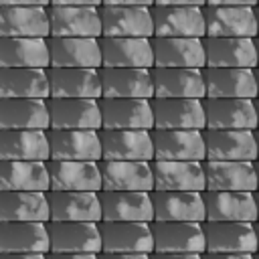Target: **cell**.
<instances>
[{
    "label": "cell",
    "instance_id": "cell-7",
    "mask_svg": "<svg viewBox=\"0 0 259 259\" xmlns=\"http://www.w3.org/2000/svg\"><path fill=\"white\" fill-rule=\"evenodd\" d=\"M208 130H257L255 99L249 97H204Z\"/></svg>",
    "mask_w": 259,
    "mask_h": 259
},
{
    "label": "cell",
    "instance_id": "cell-55",
    "mask_svg": "<svg viewBox=\"0 0 259 259\" xmlns=\"http://www.w3.org/2000/svg\"><path fill=\"white\" fill-rule=\"evenodd\" d=\"M255 200H257V217H259V190H255ZM259 221V219H257Z\"/></svg>",
    "mask_w": 259,
    "mask_h": 259
},
{
    "label": "cell",
    "instance_id": "cell-26",
    "mask_svg": "<svg viewBox=\"0 0 259 259\" xmlns=\"http://www.w3.org/2000/svg\"><path fill=\"white\" fill-rule=\"evenodd\" d=\"M103 67H154V47L148 36H99Z\"/></svg>",
    "mask_w": 259,
    "mask_h": 259
},
{
    "label": "cell",
    "instance_id": "cell-21",
    "mask_svg": "<svg viewBox=\"0 0 259 259\" xmlns=\"http://www.w3.org/2000/svg\"><path fill=\"white\" fill-rule=\"evenodd\" d=\"M154 67H206L204 38L198 36H152Z\"/></svg>",
    "mask_w": 259,
    "mask_h": 259
},
{
    "label": "cell",
    "instance_id": "cell-24",
    "mask_svg": "<svg viewBox=\"0 0 259 259\" xmlns=\"http://www.w3.org/2000/svg\"><path fill=\"white\" fill-rule=\"evenodd\" d=\"M206 67L257 69V42L251 36H204Z\"/></svg>",
    "mask_w": 259,
    "mask_h": 259
},
{
    "label": "cell",
    "instance_id": "cell-1",
    "mask_svg": "<svg viewBox=\"0 0 259 259\" xmlns=\"http://www.w3.org/2000/svg\"><path fill=\"white\" fill-rule=\"evenodd\" d=\"M156 130H204V103L198 97H152Z\"/></svg>",
    "mask_w": 259,
    "mask_h": 259
},
{
    "label": "cell",
    "instance_id": "cell-49",
    "mask_svg": "<svg viewBox=\"0 0 259 259\" xmlns=\"http://www.w3.org/2000/svg\"><path fill=\"white\" fill-rule=\"evenodd\" d=\"M51 4H73V6H101L103 0H51Z\"/></svg>",
    "mask_w": 259,
    "mask_h": 259
},
{
    "label": "cell",
    "instance_id": "cell-25",
    "mask_svg": "<svg viewBox=\"0 0 259 259\" xmlns=\"http://www.w3.org/2000/svg\"><path fill=\"white\" fill-rule=\"evenodd\" d=\"M101 190H154V168L150 160H101Z\"/></svg>",
    "mask_w": 259,
    "mask_h": 259
},
{
    "label": "cell",
    "instance_id": "cell-43",
    "mask_svg": "<svg viewBox=\"0 0 259 259\" xmlns=\"http://www.w3.org/2000/svg\"><path fill=\"white\" fill-rule=\"evenodd\" d=\"M49 259H99V253H59V251H49Z\"/></svg>",
    "mask_w": 259,
    "mask_h": 259
},
{
    "label": "cell",
    "instance_id": "cell-58",
    "mask_svg": "<svg viewBox=\"0 0 259 259\" xmlns=\"http://www.w3.org/2000/svg\"><path fill=\"white\" fill-rule=\"evenodd\" d=\"M255 42H257V59H259V36L255 38ZM257 67H259V65H257Z\"/></svg>",
    "mask_w": 259,
    "mask_h": 259
},
{
    "label": "cell",
    "instance_id": "cell-16",
    "mask_svg": "<svg viewBox=\"0 0 259 259\" xmlns=\"http://www.w3.org/2000/svg\"><path fill=\"white\" fill-rule=\"evenodd\" d=\"M206 160H249L255 162L257 138L255 130H202Z\"/></svg>",
    "mask_w": 259,
    "mask_h": 259
},
{
    "label": "cell",
    "instance_id": "cell-19",
    "mask_svg": "<svg viewBox=\"0 0 259 259\" xmlns=\"http://www.w3.org/2000/svg\"><path fill=\"white\" fill-rule=\"evenodd\" d=\"M154 97H206L200 67H152Z\"/></svg>",
    "mask_w": 259,
    "mask_h": 259
},
{
    "label": "cell",
    "instance_id": "cell-59",
    "mask_svg": "<svg viewBox=\"0 0 259 259\" xmlns=\"http://www.w3.org/2000/svg\"><path fill=\"white\" fill-rule=\"evenodd\" d=\"M255 259H259V251H257V253H255Z\"/></svg>",
    "mask_w": 259,
    "mask_h": 259
},
{
    "label": "cell",
    "instance_id": "cell-29",
    "mask_svg": "<svg viewBox=\"0 0 259 259\" xmlns=\"http://www.w3.org/2000/svg\"><path fill=\"white\" fill-rule=\"evenodd\" d=\"M206 221H251L257 217V200L251 190H204Z\"/></svg>",
    "mask_w": 259,
    "mask_h": 259
},
{
    "label": "cell",
    "instance_id": "cell-13",
    "mask_svg": "<svg viewBox=\"0 0 259 259\" xmlns=\"http://www.w3.org/2000/svg\"><path fill=\"white\" fill-rule=\"evenodd\" d=\"M101 160H154L152 130H99Z\"/></svg>",
    "mask_w": 259,
    "mask_h": 259
},
{
    "label": "cell",
    "instance_id": "cell-2",
    "mask_svg": "<svg viewBox=\"0 0 259 259\" xmlns=\"http://www.w3.org/2000/svg\"><path fill=\"white\" fill-rule=\"evenodd\" d=\"M105 253H154L152 223L144 221H99Z\"/></svg>",
    "mask_w": 259,
    "mask_h": 259
},
{
    "label": "cell",
    "instance_id": "cell-57",
    "mask_svg": "<svg viewBox=\"0 0 259 259\" xmlns=\"http://www.w3.org/2000/svg\"><path fill=\"white\" fill-rule=\"evenodd\" d=\"M255 138H257V154H259V127L255 130ZM259 160V158H257Z\"/></svg>",
    "mask_w": 259,
    "mask_h": 259
},
{
    "label": "cell",
    "instance_id": "cell-40",
    "mask_svg": "<svg viewBox=\"0 0 259 259\" xmlns=\"http://www.w3.org/2000/svg\"><path fill=\"white\" fill-rule=\"evenodd\" d=\"M2 221H51L49 192L42 190H2L0 192Z\"/></svg>",
    "mask_w": 259,
    "mask_h": 259
},
{
    "label": "cell",
    "instance_id": "cell-46",
    "mask_svg": "<svg viewBox=\"0 0 259 259\" xmlns=\"http://www.w3.org/2000/svg\"><path fill=\"white\" fill-rule=\"evenodd\" d=\"M0 259H49V253H2Z\"/></svg>",
    "mask_w": 259,
    "mask_h": 259
},
{
    "label": "cell",
    "instance_id": "cell-37",
    "mask_svg": "<svg viewBox=\"0 0 259 259\" xmlns=\"http://www.w3.org/2000/svg\"><path fill=\"white\" fill-rule=\"evenodd\" d=\"M0 67H51V45L45 36H2Z\"/></svg>",
    "mask_w": 259,
    "mask_h": 259
},
{
    "label": "cell",
    "instance_id": "cell-12",
    "mask_svg": "<svg viewBox=\"0 0 259 259\" xmlns=\"http://www.w3.org/2000/svg\"><path fill=\"white\" fill-rule=\"evenodd\" d=\"M206 36H251L257 38L255 6H202Z\"/></svg>",
    "mask_w": 259,
    "mask_h": 259
},
{
    "label": "cell",
    "instance_id": "cell-35",
    "mask_svg": "<svg viewBox=\"0 0 259 259\" xmlns=\"http://www.w3.org/2000/svg\"><path fill=\"white\" fill-rule=\"evenodd\" d=\"M206 190H257L255 162L249 160H204Z\"/></svg>",
    "mask_w": 259,
    "mask_h": 259
},
{
    "label": "cell",
    "instance_id": "cell-39",
    "mask_svg": "<svg viewBox=\"0 0 259 259\" xmlns=\"http://www.w3.org/2000/svg\"><path fill=\"white\" fill-rule=\"evenodd\" d=\"M0 97H51L49 69L42 67H2Z\"/></svg>",
    "mask_w": 259,
    "mask_h": 259
},
{
    "label": "cell",
    "instance_id": "cell-10",
    "mask_svg": "<svg viewBox=\"0 0 259 259\" xmlns=\"http://www.w3.org/2000/svg\"><path fill=\"white\" fill-rule=\"evenodd\" d=\"M51 36H103L99 6L51 4Z\"/></svg>",
    "mask_w": 259,
    "mask_h": 259
},
{
    "label": "cell",
    "instance_id": "cell-56",
    "mask_svg": "<svg viewBox=\"0 0 259 259\" xmlns=\"http://www.w3.org/2000/svg\"><path fill=\"white\" fill-rule=\"evenodd\" d=\"M255 77H257V97H259V67L255 69Z\"/></svg>",
    "mask_w": 259,
    "mask_h": 259
},
{
    "label": "cell",
    "instance_id": "cell-36",
    "mask_svg": "<svg viewBox=\"0 0 259 259\" xmlns=\"http://www.w3.org/2000/svg\"><path fill=\"white\" fill-rule=\"evenodd\" d=\"M0 160H51L49 130H2Z\"/></svg>",
    "mask_w": 259,
    "mask_h": 259
},
{
    "label": "cell",
    "instance_id": "cell-18",
    "mask_svg": "<svg viewBox=\"0 0 259 259\" xmlns=\"http://www.w3.org/2000/svg\"><path fill=\"white\" fill-rule=\"evenodd\" d=\"M0 36H51L49 6L40 4H2Z\"/></svg>",
    "mask_w": 259,
    "mask_h": 259
},
{
    "label": "cell",
    "instance_id": "cell-6",
    "mask_svg": "<svg viewBox=\"0 0 259 259\" xmlns=\"http://www.w3.org/2000/svg\"><path fill=\"white\" fill-rule=\"evenodd\" d=\"M51 127L55 130H101V107L95 97H49Z\"/></svg>",
    "mask_w": 259,
    "mask_h": 259
},
{
    "label": "cell",
    "instance_id": "cell-38",
    "mask_svg": "<svg viewBox=\"0 0 259 259\" xmlns=\"http://www.w3.org/2000/svg\"><path fill=\"white\" fill-rule=\"evenodd\" d=\"M2 190H51L49 162L42 160H0Z\"/></svg>",
    "mask_w": 259,
    "mask_h": 259
},
{
    "label": "cell",
    "instance_id": "cell-52",
    "mask_svg": "<svg viewBox=\"0 0 259 259\" xmlns=\"http://www.w3.org/2000/svg\"><path fill=\"white\" fill-rule=\"evenodd\" d=\"M255 14H257V36H259V4L255 6Z\"/></svg>",
    "mask_w": 259,
    "mask_h": 259
},
{
    "label": "cell",
    "instance_id": "cell-31",
    "mask_svg": "<svg viewBox=\"0 0 259 259\" xmlns=\"http://www.w3.org/2000/svg\"><path fill=\"white\" fill-rule=\"evenodd\" d=\"M51 190H93L103 188L101 168L95 160H49Z\"/></svg>",
    "mask_w": 259,
    "mask_h": 259
},
{
    "label": "cell",
    "instance_id": "cell-41",
    "mask_svg": "<svg viewBox=\"0 0 259 259\" xmlns=\"http://www.w3.org/2000/svg\"><path fill=\"white\" fill-rule=\"evenodd\" d=\"M204 259H255V253H202Z\"/></svg>",
    "mask_w": 259,
    "mask_h": 259
},
{
    "label": "cell",
    "instance_id": "cell-48",
    "mask_svg": "<svg viewBox=\"0 0 259 259\" xmlns=\"http://www.w3.org/2000/svg\"><path fill=\"white\" fill-rule=\"evenodd\" d=\"M103 4H123V6H154L156 0H103Z\"/></svg>",
    "mask_w": 259,
    "mask_h": 259
},
{
    "label": "cell",
    "instance_id": "cell-14",
    "mask_svg": "<svg viewBox=\"0 0 259 259\" xmlns=\"http://www.w3.org/2000/svg\"><path fill=\"white\" fill-rule=\"evenodd\" d=\"M0 130H51L49 99L2 97Z\"/></svg>",
    "mask_w": 259,
    "mask_h": 259
},
{
    "label": "cell",
    "instance_id": "cell-42",
    "mask_svg": "<svg viewBox=\"0 0 259 259\" xmlns=\"http://www.w3.org/2000/svg\"><path fill=\"white\" fill-rule=\"evenodd\" d=\"M99 259H152V253H99Z\"/></svg>",
    "mask_w": 259,
    "mask_h": 259
},
{
    "label": "cell",
    "instance_id": "cell-50",
    "mask_svg": "<svg viewBox=\"0 0 259 259\" xmlns=\"http://www.w3.org/2000/svg\"><path fill=\"white\" fill-rule=\"evenodd\" d=\"M0 4H24V6L40 4V6H51V0H0Z\"/></svg>",
    "mask_w": 259,
    "mask_h": 259
},
{
    "label": "cell",
    "instance_id": "cell-47",
    "mask_svg": "<svg viewBox=\"0 0 259 259\" xmlns=\"http://www.w3.org/2000/svg\"><path fill=\"white\" fill-rule=\"evenodd\" d=\"M206 4H212V6H225V4H231V6H257V0H206Z\"/></svg>",
    "mask_w": 259,
    "mask_h": 259
},
{
    "label": "cell",
    "instance_id": "cell-4",
    "mask_svg": "<svg viewBox=\"0 0 259 259\" xmlns=\"http://www.w3.org/2000/svg\"><path fill=\"white\" fill-rule=\"evenodd\" d=\"M156 253H204V227L200 221H152Z\"/></svg>",
    "mask_w": 259,
    "mask_h": 259
},
{
    "label": "cell",
    "instance_id": "cell-8",
    "mask_svg": "<svg viewBox=\"0 0 259 259\" xmlns=\"http://www.w3.org/2000/svg\"><path fill=\"white\" fill-rule=\"evenodd\" d=\"M51 251L59 253H101V231L95 221H49Z\"/></svg>",
    "mask_w": 259,
    "mask_h": 259
},
{
    "label": "cell",
    "instance_id": "cell-11",
    "mask_svg": "<svg viewBox=\"0 0 259 259\" xmlns=\"http://www.w3.org/2000/svg\"><path fill=\"white\" fill-rule=\"evenodd\" d=\"M154 36H206L202 6H152Z\"/></svg>",
    "mask_w": 259,
    "mask_h": 259
},
{
    "label": "cell",
    "instance_id": "cell-9",
    "mask_svg": "<svg viewBox=\"0 0 259 259\" xmlns=\"http://www.w3.org/2000/svg\"><path fill=\"white\" fill-rule=\"evenodd\" d=\"M99 14L103 24V36H154L152 6L101 4Z\"/></svg>",
    "mask_w": 259,
    "mask_h": 259
},
{
    "label": "cell",
    "instance_id": "cell-34",
    "mask_svg": "<svg viewBox=\"0 0 259 259\" xmlns=\"http://www.w3.org/2000/svg\"><path fill=\"white\" fill-rule=\"evenodd\" d=\"M53 221H95L103 219L99 192L93 190H49Z\"/></svg>",
    "mask_w": 259,
    "mask_h": 259
},
{
    "label": "cell",
    "instance_id": "cell-22",
    "mask_svg": "<svg viewBox=\"0 0 259 259\" xmlns=\"http://www.w3.org/2000/svg\"><path fill=\"white\" fill-rule=\"evenodd\" d=\"M51 160H95L101 162L99 130H49Z\"/></svg>",
    "mask_w": 259,
    "mask_h": 259
},
{
    "label": "cell",
    "instance_id": "cell-45",
    "mask_svg": "<svg viewBox=\"0 0 259 259\" xmlns=\"http://www.w3.org/2000/svg\"><path fill=\"white\" fill-rule=\"evenodd\" d=\"M160 6H206V0H156Z\"/></svg>",
    "mask_w": 259,
    "mask_h": 259
},
{
    "label": "cell",
    "instance_id": "cell-23",
    "mask_svg": "<svg viewBox=\"0 0 259 259\" xmlns=\"http://www.w3.org/2000/svg\"><path fill=\"white\" fill-rule=\"evenodd\" d=\"M154 190H206L204 162L200 160H152Z\"/></svg>",
    "mask_w": 259,
    "mask_h": 259
},
{
    "label": "cell",
    "instance_id": "cell-20",
    "mask_svg": "<svg viewBox=\"0 0 259 259\" xmlns=\"http://www.w3.org/2000/svg\"><path fill=\"white\" fill-rule=\"evenodd\" d=\"M2 253H49L51 233L45 221H2L0 225Z\"/></svg>",
    "mask_w": 259,
    "mask_h": 259
},
{
    "label": "cell",
    "instance_id": "cell-44",
    "mask_svg": "<svg viewBox=\"0 0 259 259\" xmlns=\"http://www.w3.org/2000/svg\"><path fill=\"white\" fill-rule=\"evenodd\" d=\"M152 259H204L202 253H152Z\"/></svg>",
    "mask_w": 259,
    "mask_h": 259
},
{
    "label": "cell",
    "instance_id": "cell-17",
    "mask_svg": "<svg viewBox=\"0 0 259 259\" xmlns=\"http://www.w3.org/2000/svg\"><path fill=\"white\" fill-rule=\"evenodd\" d=\"M101 221H154V200L148 190H99Z\"/></svg>",
    "mask_w": 259,
    "mask_h": 259
},
{
    "label": "cell",
    "instance_id": "cell-54",
    "mask_svg": "<svg viewBox=\"0 0 259 259\" xmlns=\"http://www.w3.org/2000/svg\"><path fill=\"white\" fill-rule=\"evenodd\" d=\"M255 231H257V251H259V221H255Z\"/></svg>",
    "mask_w": 259,
    "mask_h": 259
},
{
    "label": "cell",
    "instance_id": "cell-5",
    "mask_svg": "<svg viewBox=\"0 0 259 259\" xmlns=\"http://www.w3.org/2000/svg\"><path fill=\"white\" fill-rule=\"evenodd\" d=\"M202 227L210 253H257V231L251 221H204Z\"/></svg>",
    "mask_w": 259,
    "mask_h": 259
},
{
    "label": "cell",
    "instance_id": "cell-15",
    "mask_svg": "<svg viewBox=\"0 0 259 259\" xmlns=\"http://www.w3.org/2000/svg\"><path fill=\"white\" fill-rule=\"evenodd\" d=\"M154 160H206L202 130H152Z\"/></svg>",
    "mask_w": 259,
    "mask_h": 259
},
{
    "label": "cell",
    "instance_id": "cell-28",
    "mask_svg": "<svg viewBox=\"0 0 259 259\" xmlns=\"http://www.w3.org/2000/svg\"><path fill=\"white\" fill-rule=\"evenodd\" d=\"M154 221H206L200 190H152Z\"/></svg>",
    "mask_w": 259,
    "mask_h": 259
},
{
    "label": "cell",
    "instance_id": "cell-30",
    "mask_svg": "<svg viewBox=\"0 0 259 259\" xmlns=\"http://www.w3.org/2000/svg\"><path fill=\"white\" fill-rule=\"evenodd\" d=\"M51 67H103L99 38L93 36H49Z\"/></svg>",
    "mask_w": 259,
    "mask_h": 259
},
{
    "label": "cell",
    "instance_id": "cell-51",
    "mask_svg": "<svg viewBox=\"0 0 259 259\" xmlns=\"http://www.w3.org/2000/svg\"><path fill=\"white\" fill-rule=\"evenodd\" d=\"M255 170H257V190H259V160H255Z\"/></svg>",
    "mask_w": 259,
    "mask_h": 259
},
{
    "label": "cell",
    "instance_id": "cell-60",
    "mask_svg": "<svg viewBox=\"0 0 259 259\" xmlns=\"http://www.w3.org/2000/svg\"><path fill=\"white\" fill-rule=\"evenodd\" d=\"M257 4H259V0H257Z\"/></svg>",
    "mask_w": 259,
    "mask_h": 259
},
{
    "label": "cell",
    "instance_id": "cell-27",
    "mask_svg": "<svg viewBox=\"0 0 259 259\" xmlns=\"http://www.w3.org/2000/svg\"><path fill=\"white\" fill-rule=\"evenodd\" d=\"M103 97H154L152 69L146 67H101Z\"/></svg>",
    "mask_w": 259,
    "mask_h": 259
},
{
    "label": "cell",
    "instance_id": "cell-33",
    "mask_svg": "<svg viewBox=\"0 0 259 259\" xmlns=\"http://www.w3.org/2000/svg\"><path fill=\"white\" fill-rule=\"evenodd\" d=\"M51 97H103L99 69L49 67Z\"/></svg>",
    "mask_w": 259,
    "mask_h": 259
},
{
    "label": "cell",
    "instance_id": "cell-53",
    "mask_svg": "<svg viewBox=\"0 0 259 259\" xmlns=\"http://www.w3.org/2000/svg\"><path fill=\"white\" fill-rule=\"evenodd\" d=\"M255 107H257V127H259V97H255Z\"/></svg>",
    "mask_w": 259,
    "mask_h": 259
},
{
    "label": "cell",
    "instance_id": "cell-32",
    "mask_svg": "<svg viewBox=\"0 0 259 259\" xmlns=\"http://www.w3.org/2000/svg\"><path fill=\"white\" fill-rule=\"evenodd\" d=\"M206 97H257L255 69L249 67H204Z\"/></svg>",
    "mask_w": 259,
    "mask_h": 259
},
{
    "label": "cell",
    "instance_id": "cell-3",
    "mask_svg": "<svg viewBox=\"0 0 259 259\" xmlns=\"http://www.w3.org/2000/svg\"><path fill=\"white\" fill-rule=\"evenodd\" d=\"M103 127L107 130H154L152 99L146 97H99Z\"/></svg>",
    "mask_w": 259,
    "mask_h": 259
}]
</instances>
